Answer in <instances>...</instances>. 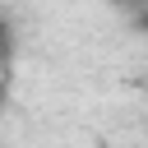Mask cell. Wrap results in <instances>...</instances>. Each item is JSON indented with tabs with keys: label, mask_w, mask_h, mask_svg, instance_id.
<instances>
[{
	"label": "cell",
	"mask_w": 148,
	"mask_h": 148,
	"mask_svg": "<svg viewBox=\"0 0 148 148\" xmlns=\"http://www.w3.org/2000/svg\"><path fill=\"white\" fill-rule=\"evenodd\" d=\"M9 46V23H5V14H0V51Z\"/></svg>",
	"instance_id": "obj_1"
},
{
	"label": "cell",
	"mask_w": 148,
	"mask_h": 148,
	"mask_svg": "<svg viewBox=\"0 0 148 148\" xmlns=\"http://www.w3.org/2000/svg\"><path fill=\"white\" fill-rule=\"evenodd\" d=\"M143 28H148V14H143Z\"/></svg>",
	"instance_id": "obj_2"
}]
</instances>
